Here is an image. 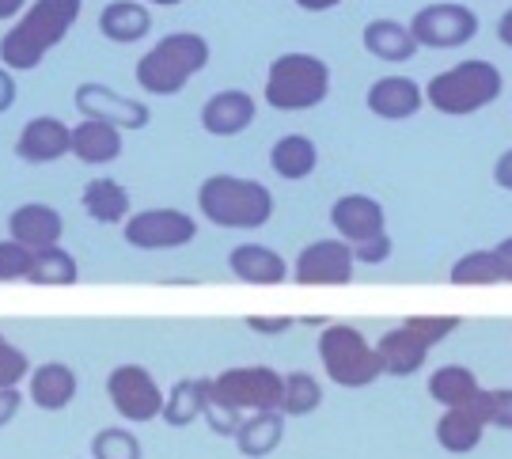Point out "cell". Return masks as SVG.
<instances>
[{
    "label": "cell",
    "instance_id": "6da1fadb",
    "mask_svg": "<svg viewBox=\"0 0 512 459\" xmlns=\"http://www.w3.org/2000/svg\"><path fill=\"white\" fill-rule=\"evenodd\" d=\"M80 8H84V0H35L27 8V16L0 38V61L12 73L38 69V61L69 35V27L80 19Z\"/></svg>",
    "mask_w": 512,
    "mask_h": 459
},
{
    "label": "cell",
    "instance_id": "7a4b0ae2",
    "mask_svg": "<svg viewBox=\"0 0 512 459\" xmlns=\"http://www.w3.org/2000/svg\"><path fill=\"white\" fill-rule=\"evenodd\" d=\"M505 92V76L486 57H467L425 84V103L444 118H467L494 107Z\"/></svg>",
    "mask_w": 512,
    "mask_h": 459
},
{
    "label": "cell",
    "instance_id": "3957f363",
    "mask_svg": "<svg viewBox=\"0 0 512 459\" xmlns=\"http://www.w3.org/2000/svg\"><path fill=\"white\" fill-rule=\"evenodd\" d=\"M198 209L209 224L217 228H239L251 232L274 217V194L258 179L243 175H209L198 186Z\"/></svg>",
    "mask_w": 512,
    "mask_h": 459
},
{
    "label": "cell",
    "instance_id": "277c9868",
    "mask_svg": "<svg viewBox=\"0 0 512 459\" xmlns=\"http://www.w3.org/2000/svg\"><path fill=\"white\" fill-rule=\"evenodd\" d=\"M205 65H209V42L194 31H175L137 61V84L148 95H179Z\"/></svg>",
    "mask_w": 512,
    "mask_h": 459
},
{
    "label": "cell",
    "instance_id": "5b68a950",
    "mask_svg": "<svg viewBox=\"0 0 512 459\" xmlns=\"http://www.w3.org/2000/svg\"><path fill=\"white\" fill-rule=\"evenodd\" d=\"M330 95V65L315 54H281L266 73V103L274 111H315Z\"/></svg>",
    "mask_w": 512,
    "mask_h": 459
},
{
    "label": "cell",
    "instance_id": "8992f818",
    "mask_svg": "<svg viewBox=\"0 0 512 459\" xmlns=\"http://www.w3.org/2000/svg\"><path fill=\"white\" fill-rule=\"evenodd\" d=\"M319 361H323L330 384L346 387V391L372 387L384 376L376 342H368L365 334L349 323H330L327 331L319 334Z\"/></svg>",
    "mask_w": 512,
    "mask_h": 459
},
{
    "label": "cell",
    "instance_id": "52a82bcc",
    "mask_svg": "<svg viewBox=\"0 0 512 459\" xmlns=\"http://www.w3.org/2000/svg\"><path fill=\"white\" fill-rule=\"evenodd\" d=\"M285 403V376L270 365L228 368L209 380V406L224 414H270Z\"/></svg>",
    "mask_w": 512,
    "mask_h": 459
},
{
    "label": "cell",
    "instance_id": "ba28073f",
    "mask_svg": "<svg viewBox=\"0 0 512 459\" xmlns=\"http://www.w3.org/2000/svg\"><path fill=\"white\" fill-rule=\"evenodd\" d=\"M410 31L425 50H459L478 35V12L456 0H437L410 16Z\"/></svg>",
    "mask_w": 512,
    "mask_h": 459
},
{
    "label": "cell",
    "instance_id": "9c48e42d",
    "mask_svg": "<svg viewBox=\"0 0 512 459\" xmlns=\"http://www.w3.org/2000/svg\"><path fill=\"white\" fill-rule=\"evenodd\" d=\"M107 395L114 410L133 425H145L164 418L167 395L160 391V384L152 380V372L141 365H118L107 376Z\"/></svg>",
    "mask_w": 512,
    "mask_h": 459
},
{
    "label": "cell",
    "instance_id": "30bf717a",
    "mask_svg": "<svg viewBox=\"0 0 512 459\" xmlns=\"http://www.w3.org/2000/svg\"><path fill=\"white\" fill-rule=\"evenodd\" d=\"M126 243L137 251H171L198 236V221L183 209H141L126 221Z\"/></svg>",
    "mask_w": 512,
    "mask_h": 459
},
{
    "label": "cell",
    "instance_id": "8fae6325",
    "mask_svg": "<svg viewBox=\"0 0 512 459\" xmlns=\"http://www.w3.org/2000/svg\"><path fill=\"white\" fill-rule=\"evenodd\" d=\"M357 270V258L346 239H315L308 243L293 266L296 285H349Z\"/></svg>",
    "mask_w": 512,
    "mask_h": 459
},
{
    "label": "cell",
    "instance_id": "7c38bea8",
    "mask_svg": "<svg viewBox=\"0 0 512 459\" xmlns=\"http://www.w3.org/2000/svg\"><path fill=\"white\" fill-rule=\"evenodd\" d=\"M73 99H76V111L84 114V118L110 122V126L118 129H145L148 118H152L141 99H126V95H118L107 84H95V80H84L76 88Z\"/></svg>",
    "mask_w": 512,
    "mask_h": 459
},
{
    "label": "cell",
    "instance_id": "4fadbf2b",
    "mask_svg": "<svg viewBox=\"0 0 512 459\" xmlns=\"http://www.w3.org/2000/svg\"><path fill=\"white\" fill-rule=\"evenodd\" d=\"M330 224L338 239H346L349 247H361V243L387 236V209L372 194H342L330 205Z\"/></svg>",
    "mask_w": 512,
    "mask_h": 459
},
{
    "label": "cell",
    "instance_id": "5bb4252c",
    "mask_svg": "<svg viewBox=\"0 0 512 459\" xmlns=\"http://www.w3.org/2000/svg\"><path fill=\"white\" fill-rule=\"evenodd\" d=\"M365 107L376 114V118H384V122H406V118H414L421 107H429V103H425V84H418L414 76H406V73H387L368 84Z\"/></svg>",
    "mask_w": 512,
    "mask_h": 459
},
{
    "label": "cell",
    "instance_id": "9a60e30c",
    "mask_svg": "<svg viewBox=\"0 0 512 459\" xmlns=\"http://www.w3.org/2000/svg\"><path fill=\"white\" fill-rule=\"evenodd\" d=\"M258 114V103L251 92L243 88H224V92L209 95L202 107V129L213 137H239L243 129H251Z\"/></svg>",
    "mask_w": 512,
    "mask_h": 459
},
{
    "label": "cell",
    "instance_id": "2e32d148",
    "mask_svg": "<svg viewBox=\"0 0 512 459\" xmlns=\"http://www.w3.org/2000/svg\"><path fill=\"white\" fill-rule=\"evenodd\" d=\"M16 152L19 160H27V164H54L65 152H73V129L65 126L61 118H50V114L31 118L27 126L19 129Z\"/></svg>",
    "mask_w": 512,
    "mask_h": 459
},
{
    "label": "cell",
    "instance_id": "e0dca14e",
    "mask_svg": "<svg viewBox=\"0 0 512 459\" xmlns=\"http://www.w3.org/2000/svg\"><path fill=\"white\" fill-rule=\"evenodd\" d=\"M361 46H365L368 57L384 61V65H406L410 57L418 54V38L410 31V23H399V19H368L365 31H361Z\"/></svg>",
    "mask_w": 512,
    "mask_h": 459
},
{
    "label": "cell",
    "instance_id": "ac0fdd59",
    "mask_svg": "<svg viewBox=\"0 0 512 459\" xmlns=\"http://www.w3.org/2000/svg\"><path fill=\"white\" fill-rule=\"evenodd\" d=\"M376 353H380L384 376L406 380V376H414V372H421V368H425V361H429L433 346H425V342H421L418 334L410 331L406 323H399V327H391V331L380 334Z\"/></svg>",
    "mask_w": 512,
    "mask_h": 459
},
{
    "label": "cell",
    "instance_id": "d6986e66",
    "mask_svg": "<svg viewBox=\"0 0 512 459\" xmlns=\"http://www.w3.org/2000/svg\"><path fill=\"white\" fill-rule=\"evenodd\" d=\"M8 228H12V239L23 243V247H31V251H50V247H57L61 232H65V221H61V213H57L54 205L27 202L8 217Z\"/></svg>",
    "mask_w": 512,
    "mask_h": 459
},
{
    "label": "cell",
    "instance_id": "ffe728a7",
    "mask_svg": "<svg viewBox=\"0 0 512 459\" xmlns=\"http://www.w3.org/2000/svg\"><path fill=\"white\" fill-rule=\"evenodd\" d=\"M228 270L236 274V281H247V285H281V281H289V262L266 243H239V247H232Z\"/></svg>",
    "mask_w": 512,
    "mask_h": 459
},
{
    "label": "cell",
    "instance_id": "44dd1931",
    "mask_svg": "<svg viewBox=\"0 0 512 459\" xmlns=\"http://www.w3.org/2000/svg\"><path fill=\"white\" fill-rule=\"evenodd\" d=\"M486 429L490 425L482 422V414H478L475 406H456V410H444L433 425V433H437V444L448 452V456H467V452H475L482 437H486Z\"/></svg>",
    "mask_w": 512,
    "mask_h": 459
},
{
    "label": "cell",
    "instance_id": "7402d4cb",
    "mask_svg": "<svg viewBox=\"0 0 512 459\" xmlns=\"http://www.w3.org/2000/svg\"><path fill=\"white\" fill-rule=\"evenodd\" d=\"M270 167H274L277 179L300 183V179L315 175V167H319V148H315V141L304 137V133H285V137L274 141V148H270Z\"/></svg>",
    "mask_w": 512,
    "mask_h": 459
},
{
    "label": "cell",
    "instance_id": "603a6c76",
    "mask_svg": "<svg viewBox=\"0 0 512 459\" xmlns=\"http://www.w3.org/2000/svg\"><path fill=\"white\" fill-rule=\"evenodd\" d=\"M76 399V372L61 361H50V365H38L31 372V403L38 410H65V406Z\"/></svg>",
    "mask_w": 512,
    "mask_h": 459
},
{
    "label": "cell",
    "instance_id": "cb8c5ba5",
    "mask_svg": "<svg viewBox=\"0 0 512 459\" xmlns=\"http://www.w3.org/2000/svg\"><path fill=\"white\" fill-rule=\"evenodd\" d=\"M73 152L80 164H114L122 156V129L84 118L73 126Z\"/></svg>",
    "mask_w": 512,
    "mask_h": 459
},
{
    "label": "cell",
    "instance_id": "d4e9b609",
    "mask_svg": "<svg viewBox=\"0 0 512 459\" xmlns=\"http://www.w3.org/2000/svg\"><path fill=\"white\" fill-rule=\"evenodd\" d=\"M232 441H236V448L247 459H266L270 452L281 448V441H285V414H281V410H270V414H247Z\"/></svg>",
    "mask_w": 512,
    "mask_h": 459
},
{
    "label": "cell",
    "instance_id": "484cf974",
    "mask_svg": "<svg viewBox=\"0 0 512 459\" xmlns=\"http://www.w3.org/2000/svg\"><path fill=\"white\" fill-rule=\"evenodd\" d=\"M99 31L110 42H141L152 31V12L141 0H110L107 8L99 12Z\"/></svg>",
    "mask_w": 512,
    "mask_h": 459
},
{
    "label": "cell",
    "instance_id": "4316f807",
    "mask_svg": "<svg viewBox=\"0 0 512 459\" xmlns=\"http://www.w3.org/2000/svg\"><path fill=\"white\" fill-rule=\"evenodd\" d=\"M429 399L440 403L444 410H456V406H471L482 395V384L478 376L467 365H440L433 376H429Z\"/></svg>",
    "mask_w": 512,
    "mask_h": 459
},
{
    "label": "cell",
    "instance_id": "83f0119b",
    "mask_svg": "<svg viewBox=\"0 0 512 459\" xmlns=\"http://www.w3.org/2000/svg\"><path fill=\"white\" fill-rule=\"evenodd\" d=\"M205 406H209V380H202V376L179 380V384L167 391L164 422L175 425V429H186V425H194L198 418H205Z\"/></svg>",
    "mask_w": 512,
    "mask_h": 459
},
{
    "label": "cell",
    "instance_id": "f1b7e54d",
    "mask_svg": "<svg viewBox=\"0 0 512 459\" xmlns=\"http://www.w3.org/2000/svg\"><path fill=\"white\" fill-rule=\"evenodd\" d=\"M84 213L99 224H118L129 217V190L118 179H92L80 194Z\"/></svg>",
    "mask_w": 512,
    "mask_h": 459
},
{
    "label": "cell",
    "instance_id": "f546056e",
    "mask_svg": "<svg viewBox=\"0 0 512 459\" xmlns=\"http://www.w3.org/2000/svg\"><path fill=\"white\" fill-rule=\"evenodd\" d=\"M448 281L459 285V289H475V285H505V270L497 262L494 247L490 251H467L452 262L448 270Z\"/></svg>",
    "mask_w": 512,
    "mask_h": 459
},
{
    "label": "cell",
    "instance_id": "4dcf8cb0",
    "mask_svg": "<svg viewBox=\"0 0 512 459\" xmlns=\"http://www.w3.org/2000/svg\"><path fill=\"white\" fill-rule=\"evenodd\" d=\"M323 406V384L311 376V372H289L285 376V403H281V414L285 418H308Z\"/></svg>",
    "mask_w": 512,
    "mask_h": 459
},
{
    "label": "cell",
    "instance_id": "1f68e13d",
    "mask_svg": "<svg viewBox=\"0 0 512 459\" xmlns=\"http://www.w3.org/2000/svg\"><path fill=\"white\" fill-rule=\"evenodd\" d=\"M76 277H80V266H76V258L69 251H61V247L38 251L35 270H31L35 285H73Z\"/></svg>",
    "mask_w": 512,
    "mask_h": 459
},
{
    "label": "cell",
    "instance_id": "d6a6232c",
    "mask_svg": "<svg viewBox=\"0 0 512 459\" xmlns=\"http://www.w3.org/2000/svg\"><path fill=\"white\" fill-rule=\"evenodd\" d=\"M471 406L482 414V422L490 429H509L512 433V387H482V395Z\"/></svg>",
    "mask_w": 512,
    "mask_h": 459
},
{
    "label": "cell",
    "instance_id": "836d02e7",
    "mask_svg": "<svg viewBox=\"0 0 512 459\" xmlns=\"http://www.w3.org/2000/svg\"><path fill=\"white\" fill-rule=\"evenodd\" d=\"M92 459H141V441L129 429H99L92 437Z\"/></svg>",
    "mask_w": 512,
    "mask_h": 459
},
{
    "label": "cell",
    "instance_id": "e575fe53",
    "mask_svg": "<svg viewBox=\"0 0 512 459\" xmlns=\"http://www.w3.org/2000/svg\"><path fill=\"white\" fill-rule=\"evenodd\" d=\"M38 251L23 247L16 239H0V281H31Z\"/></svg>",
    "mask_w": 512,
    "mask_h": 459
},
{
    "label": "cell",
    "instance_id": "d590c367",
    "mask_svg": "<svg viewBox=\"0 0 512 459\" xmlns=\"http://www.w3.org/2000/svg\"><path fill=\"white\" fill-rule=\"evenodd\" d=\"M406 327L418 334L425 346H440L448 334L459 331V319L456 315H410Z\"/></svg>",
    "mask_w": 512,
    "mask_h": 459
},
{
    "label": "cell",
    "instance_id": "8d00e7d4",
    "mask_svg": "<svg viewBox=\"0 0 512 459\" xmlns=\"http://www.w3.org/2000/svg\"><path fill=\"white\" fill-rule=\"evenodd\" d=\"M31 357L19 346H12L4 334H0V387H16L23 376H31Z\"/></svg>",
    "mask_w": 512,
    "mask_h": 459
},
{
    "label": "cell",
    "instance_id": "74e56055",
    "mask_svg": "<svg viewBox=\"0 0 512 459\" xmlns=\"http://www.w3.org/2000/svg\"><path fill=\"white\" fill-rule=\"evenodd\" d=\"M391 251H395L391 236H380V239H372V243L353 247V258H357V266H380V262H387V258H391Z\"/></svg>",
    "mask_w": 512,
    "mask_h": 459
},
{
    "label": "cell",
    "instance_id": "f35d334b",
    "mask_svg": "<svg viewBox=\"0 0 512 459\" xmlns=\"http://www.w3.org/2000/svg\"><path fill=\"white\" fill-rule=\"evenodd\" d=\"M247 327L255 334H285L296 327V319H289V315H251Z\"/></svg>",
    "mask_w": 512,
    "mask_h": 459
},
{
    "label": "cell",
    "instance_id": "ab89813d",
    "mask_svg": "<svg viewBox=\"0 0 512 459\" xmlns=\"http://www.w3.org/2000/svg\"><path fill=\"white\" fill-rule=\"evenodd\" d=\"M19 406H23V399H19L16 387H0V429L16 418Z\"/></svg>",
    "mask_w": 512,
    "mask_h": 459
},
{
    "label": "cell",
    "instance_id": "60d3db41",
    "mask_svg": "<svg viewBox=\"0 0 512 459\" xmlns=\"http://www.w3.org/2000/svg\"><path fill=\"white\" fill-rule=\"evenodd\" d=\"M12 103H16V76L0 61V114L12 111Z\"/></svg>",
    "mask_w": 512,
    "mask_h": 459
},
{
    "label": "cell",
    "instance_id": "b9f144b4",
    "mask_svg": "<svg viewBox=\"0 0 512 459\" xmlns=\"http://www.w3.org/2000/svg\"><path fill=\"white\" fill-rule=\"evenodd\" d=\"M494 183H497V190H509V194H512V148H505V152L497 156Z\"/></svg>",
    "mask_w": 512,
    "mask_h": 459
},
{
    "label": "cell",
    "instance_id": "7bdbcfd3",
    "mask_svg": "<svg viewBox=\"0 0 512 459\" xmlns=\"http://www.w3.org/2000/svg\"><path fill=\"white\" fill-rule=\"evenodd\" d=\"M494 255H497V262H501V270H505V285H512V236H505L497 243Z\"/></svg>",
    "mask_w": 512,
    "mask_h": 459
},
{
    "label": "cell",
    "instance_id": "ee69618b",
    "mask_svg": "<svg viewBox=\"0 0 512 459\" xmlns=\"http://www.w3.org/2000/svg\"><path fill=\"white\" fill-rule=\"evenodd\" d=\"M497 42L512 50V8L509 12H501V19H497Z\"/></svg>",
    "mask_w": 512,
    "mask_h": 459
},
{
    "label": "cell",
    "instance_id": "f6af8a7d",
    "mask_svg": "<svg viewBox=\"0 0 512 459\" xmlns=\"http://www.w3.org/2000/svg\"><path fill=\"white\" fill-rule=\"evenodd\" d=\"M342 0H296V8H304V12H330V8H338Z\"/></svg>",
    "mask_w": 512,
    "mask_h": 459
},
{
    "label": "cell",
    "instance_id": "bcb514c9",
    "mask_svg": "<svg viewBox=\"0 0 512 459\" xmlns=\"http://www.w3.org/2000/svg\"><path fill=\"white\" fill-rule=\"evenodd\" d=\"M27 0H0V19H12Z\"/></svg>",
    "mask_w": 512,
    "mask_h": 459
},
{
    "label": "cell",
    "instance_id": "7dc6e473",
    "mask_svg": "<svg viewBox=\"0 0 512 459\" xmlns=\"http://www.w3.org/2000/svg\"><path fill=\"white\" fill-rule=\"evenodd\" d=\"M148 4H160V8H175V4H183V0H148Z\"/></svg>",
    "mask_w": 512,
    "mask_h": 459
}]
</instances>
